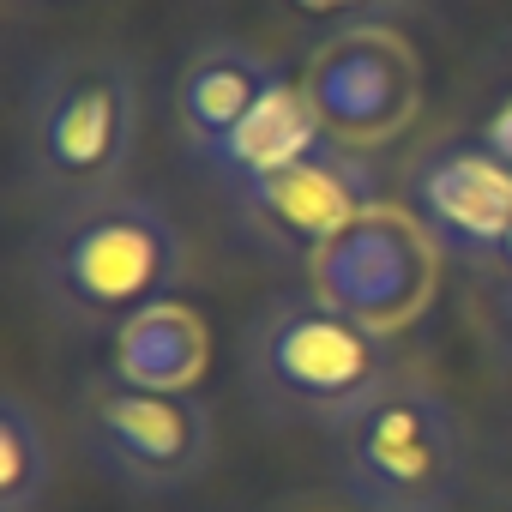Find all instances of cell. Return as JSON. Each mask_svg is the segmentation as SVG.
I'll return each mask as SVG.
<instances>
[{
  "mask_svg": "<svg viewBox=\"0 0 512 512\" xmlns=\"http://www.w3.org/2000/svg\"><path fill=\"white\" fill-rule=\"evenodd\" d=\"M31 278L55 320L79 332H121L133 314L181 290L187 241L163 199L121 187L49 211L31 241Z\"/></svg>",
  "mask_w": 512,
  "mask_h": 512,
  "instance_id": "6da1fadb",
  "label": "cell"
},
{
  "mask_svg": "<svg viewBox=\"0 0 512 512\" xmlns=\"http://www.w3.org/2000/svg\"><path fill=\"white\" fill-rule=\"evenodd\" d=\"M398 374V338L332 308L320 290L266 302L241 332V380L278 422L338 428Z\"/></svg>",
  "mask_w": 512,
  "mask_h": 512,
  "instance_id": "7a4b0ae2",
  "label": "cell"
},
{
  "mask_svg": "<svg viewBox=\"0 0 512 512\" xmlns=\"http://www.w3.org/2000/svg\"><path fill=\"white\" fill-rule=\"evenodd\" d=\"M139 73L115 49H79L37 73L25 103V187L49 205L121 193L139 145Z\"/></svg>",
  "mask_w": 512,
  "mask_h": 512,
  "instance_id": "3957f363",
  "label": "cell"
},
{
  "mask_svg": "<svg viewBox=\"0 0 512 512\" xmlns=\"http://www.w3.org/2000/svg\"><path fill=\"white\" fill-rule=\"evenodd\" d=\"M332 464L356 512H452L470 476V446L434 380L392 374L332 428Z\"/></svg>",
  "mask_w": 512,
  "mask_h": 512,
  "instance_id": "277c9868",
  "label": "cell"
},
{
  "mask_svg": "<svg viewBox=\"0 0 512 512\" xmlns=\"http://www.w3.org/2000/svg\"><path fill=\"white\" fill-rule=\"evenodd\" d=\"M79 446L85 458L127 494L145 500H169L181 488H193L217 452V428H211V404L199 392H151V386H127L109 368L97 380H85L79 392Z\"/></svg>",
  "mask_w": 512,
  "mask_h": 512,
  "instance_id": "5b68a950",
  "label": "cell"
},
{
  "mask_svg": "<svg viewBox=\"0 0 512 512\" xmlns=\"http://www.w3.org/2000/svg\"><path fill=\"white\" fill-rule=\"evenodd\" d=\"M446 253L434 247V235L398 211V205H374L368 217H356L350 229H338L314 260L308 278L314 290L356 314L374 332H410L428 308H434V278H440Z\"/></svg>",
  "mask_w": 512,
  "mask_h": 512,
  "instance_id": "8992f818",
  "label": "cell"
},
{
  "mask_svg": "<svg viewBox=\"0 0 512 512\" xmlns=\"http://www.w3.org/2000/svg\"><path fill=\"white\" fill-rule=\"evenodd\" d=\"M302 91L326 133L350 151L392 145L422 109V61L392 25L332 31L302 73Z\"/></svg>",
  "mask_w": 512,
  "mask_h": 512,
  "instance_id": "52a82bcc",
  "label": "cell"
},
{
  "mask_svg": "<svg viewBox=\"0 0 512 512\" xmlns=\"http://www.w3.org/2000/svg\"><path fill=\"white\" fill-rule=\"evenodd\" d=\"M235 223L247 241H260L272 260H314V253L350 229L356 217H368L380 205V169L374 151H350V145H326L308 163L260 181V187H241L229 193Z\"/></svg>",
  "mask_w": 512,
  "mask_h": 512,
  "instance_id": "ba28073f",
  "label": "cell"
},
{
  "mask_svg": "<svg viewBox=\"0 0 512 512\" xmlns=\"http://www.w3.org/2000/svg\"><path fill=\"white\" fill-rule=\"evenodd\" d=\"M404 211L446 260L482 272L512 229V169L482 139H440L404 169Z\"/></svg>",
  "mask_w": 512,
  "mask_h": 512,
  "instance_id": "9c48e42d",
  "label": "cell"
},
{
  "mask_svg": "<svg viewBox=\"0 0 512 512\" xmlns=\"http://www.w3.org/2000/svg\"><path fill=\"white\" fill-rule=\"evenodd\" d=\"M290 73L253 43H235V37H211L187 55L181 79H175V121H181V145L187 157L205 169L229 139L235 127L260 109Z\"/></svg>",
  "mask_w": 512,
  "mask_h": 512,
  "instance_id": "30bf717a",
  "label": "cell"
},
{
  "mask_svg": "<svg viewBox=\"0 0 512 512\" xmlns=\"http://www.w3.org/2000/svg\"><path fill=\"white\" fill-rule=\"evenodd\" d=\"M326 145H332V133H326V121L314 115L308 91L284 79L260 109L235 127V139L205 163V175H211L223 193H241V187H260V181H272V175L308 163V157L326 151Z\"/></svg>",
  "mask_w": 512,
  "mask_h": 512,
  "instance_id": "8fae6325",
  "label": "cell"
},
{
  "mask_svg": "<svg viewBox=\"0 0 512 512\" xmlns=\"http://www.w3.org/2000/svg\"><path fill=\"white\" fill-rule=\"evenodd\" d=\"M205 362H211V332L199 308H187L181 296L133 314L109 350V374L127 386H151V392H199Z\"/></svg>",
  "mask_w": 512,
  "mask_h": 512,
  "instance_id": "7c38bea8",
  "label": "cell"
},
{
  "mask_svg": "<svg viewBox=\"0 0 512 512\" xmlns=\"http://www.w3.org/2000/svg\"><path fill=\"white\" fill-rule=\"evenodd\" d=\"M55 482V446L25 392H0V512H37Z\"/></svg>",
  "mask_w": 512,
  "mask_h": 512,
  "instance_id": "4fadbf2b",
  "label": "cell"
},
{
  "mask_svg": "<svg viewBox=\"0 0 512 512\" xmlns=\"http://www.w3.org/2000/svg\"><path fill=\"white\" fill-rule=\"evenodd\" d=\"M278 7L320 31H362V25H386L404 0H278Z\"/></svg>",
  "mask_w": 512,
  "mask_h": 512,
  "instance_id": "5bb4252c",
  "label": "cell"
},
{
  "mask_svg": "<svg viewBox=\"0 0 512 512\" xmlns=\"http://www.w3.org/2000/svg\"><path fill=\"white\" fill-rule=\"evenodd\" d=\"M482 278H488V302H494V320L512 332V229H506V241L494 247V260L482 266Z\"/></svg>",
  "mask_w": 512,
  "mask_h": 512,
  "instance_id": "9a60e30c",
  "label": "cell"
},
{
  "mask_svg": "<svg viewBox=\"0 0 512 512\" xmlns=\"http://www.w3.org/2000/svg\"><path fill=\"white\" fill-rule=\"evenodd\" d=\"M476 139H482V145H488V151H494V157H500L506 169H512V91H506V97H500V103H494V109L482 115Z\"/></svg>",
  "mask_w": 512,
  "mask_h": 512,
  "instance_id": "2e32d148",
  "label": "cell"
}]
</instances>
